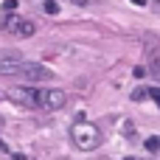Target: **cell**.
<instances>
[{"instance_id": "obj_1", "label": "cell", "mask_w": 160, "mask_h": 160, "mask_svg": "<svg viewBox=\"0 0 160 160\" xmlns=\"http://www.w3.org/2000/svg\"><path fill=\"white\" fill-rule=\"evenodd\" d=\"M70 138H73L76 149H82V152H93V149L101 143V129H98L96 124H90V121H76L73 129H70Z\"/></svg>"}, {"instance_id": "obj_2", "label": "cell", "mask_w": 160, "mask_h": 160, "mask_svg": "<svg viewBox=\"0 0 160 160\" xmlns=\"http://www.w3.org/2000/svg\"><path fill=\"white\" fill-rule=\"evenodd\" d=\"M65 101H68V93L62 87H42V90H37V107H42L48 112L62 110Z\"/></svg>"}, {"instance_id": "obj_3", "label": "cell", "mask_w": 160, "mask_h": 160, "mask_svg": "<svg viewBox=\"0 0 160 160\" xmlns=\"http://www.w3.org/2000/svg\"><path fill=\"white\" fill-rule=\"evenodd\" d=\"M3 31L11 34V37H31V34L37 31V25H34L31 20H22V17H17L14 11H8V14H3Z\"/></svg>"}, {"instance_id": "obj_4", "label": "cell", "mask_w": 160, "mask_h": 160, "mask_svg": "<svg viewBox=\"0 0 160 160\" xmlns=\"http://www.w3.org/2000/svg\"><path fill=\"white\" fill-rule=\"evenodd\" d=\"M6 96L20 107H28V110L37 107V90L34 87H11V90H6Z\"/></svg>"}, {"instance_id": "obj_5", "label": "cell", "mask_w": 160, "mask_h": 160, "mask_svg": "<svg viewBox=\"0 0 160 160\" xmlns=\"http://www.w3.org/2000/svg\"><path fill=\"white\" fill-rule=\"evenodd\" d=\"M22 76H25L28 82H48V79H51V70H48L45 65H39V62H25Z\"/></svg>"}, {"instance_id": "obj_6", "label": "cell", "mask_w": 160, "mask_h": 160, "mask_svg": "<svg viewBox=\"0 0 160 160\" xmlns=\"http://www.w3.org/2000/svg\"><path fill=\"white\" fill-rule=\"evenodd\" d=\"M22 68H25V62L20 59V56H0V76H14V73H22Z\"/></svg>"}, {"instance_id": "obj_7", "label": "cell", "mask_w": 160, "mask_h": 160, "mask_svg": "<svg viewBox=\"0 0 160 160\" xmlns=\"http://www.w3.org/2000/svg\"><path fill=\"white\" fill-rule=\"evenodd\" d=\"M146 73H149V76H155V79H160V59L155 56V51H149V65H146Z\"/></svg>"}, {"instance_id": "obj_8", "label": "cell", "mask_w": 160, "mask_h": 160, "mask_svg": "<svg viewBox=\"0 0 160 160\" xmlns=\"http://www.w3.org/2000/svg\"><path fill=\"white\" fill-rule=\"evenodd\" d=\"M129 98H132V101H146V98H149V90H146V87H135V90L129 93Z\"/></svg>"}, {"instance_id": "obj_9", "label": "cell", "mask_w": 160, "mask_h": 160, "mask_svg": "<svg viewBox=\"0 0 160 160\" xmlns=\"http://www.w3.org/2000/svg\"><path fill=\"white\" fill-rule=\"evenodd\" d=\"M42 11H45V14H59V3H56V0H45V3H42Z\"/></svg>"}, {"instance_id": "obj_10", "label": "cell", "mask_w": 160, "mask_h": 160, "mask_svg": "<svg viewBox=\"0 0 160 160\" xmlns=\"http://www.w3.org/2000/svg\"><path fill=\"white\" fill-rule=\"evenodd\" d=\"M146 152H160V138H158V135L146 138Z\"/></svg>"}, {"instance_id": "obj_11", "label": "cell", "mask_w": 160, "mask_h": 160, "mask_svg": "<svg viewBox=\"0 0 160 160\" xmlns=\"http://www.w3.org/2000/svg\"><path fill=\"white\" fill-rule=\"evenodd\" d=\"M149 98H152V101L160 107V87H149Z\"/></svg>"}, {"instance_id": "obj_12", "label": "cell", "mask_w": 160, "mask_h": 160, "mask_svg": "<svg viewBox=\"0 0 160 160\" xmlns=\"http://www.w3.org/2000/svg\"><path fill=\"white\" fill-rule=\"evenodd\" d=\"M17 6H20L17 0H3V8H6V14H8V11H14Z\"/></svg>"}, {"instance_id": "obj_13", "label": "cell", "mask_w": 160, "mask_h": 160, "mask_svg": "<svg viewBox=\"0 0 160 160\" xmlns=\"http://www.w3.org/2000/svg\"><path fill=\"white\" fill-rule=\"evenodd\" d=\"M132 73H135V79H143V76H146V68H143V65H138Z\"/></svg>"}, {"instance_id": "obj_14", "label": "cell", "mask_w": 160, "mask_h": 160, "mask_svg": "<svg viewBox=\"0 0 160 160\" xmlns=\"http://www.w3.org/2000/svg\"><path fill=\"white\" fill-rule=\"evenodd\" d=\"M73 3H76V6H87V0H73Z\"/></svg>"}, {"instance_id": "obj_15", "label": "cell", "mask_w": 160, "mask_h": 160, "mask_svg": "<svg viewBox=\"0 0 160 160\" xmlns=\"http://www.w3.org/2000/svg\"><path fill=\"white\" fill-rule=\"evenodd\" d=\"M132 3H135V6H146V0H132Z\"/></svg>"}, {"instance_id": "obj_16", "label": "cell", "mask_w": 160, "mask_h": 160, "mask_svg": "<svg viewBox=\"0 0 160 160\" xmlns=\"http://www.w3.org/2000/svg\"><path fill=\"white\" fill-rule=\"evenodd\" d=\"M0 152H8V149H6V143H3V141H0Z\"/></svg>"}, {"instance_id": "obj_17", "label": "cell", "mask_w": 160, "mask_h": 160, "mask_svg": "<svg viewBox=\"0 0 160 160\" xmlns=\"http://www.w3.org/2000/svg\"><path fill=\"white\" fill-rule=\"evenodd\" d=\"M0 129H3V115H0Z\"/></svg>"}, {"instance_id": "obj_18", "label": "cell", "mask_w": 160, "mask_h": 160, "mask_svg": "<svg viewBox=\"0 0 160 160\" xmlns=\"http://www.w3.org/2000/svg\"><path fill=\"white\" fill-rule=\"evenodd\" d=\"M155 3H158V8H160V0H155Z\"/></svg>"}, {"instance_id": "obj_19", "label": "cell", "mask_w": 160, "mask_h": 160, "mask_svg": "<svg viewBox=\"0 0 160 160\" xmlns=\"http://www.w3.org/2000/svg\"><path fill=\"white\" fill-rule=\"evenodd\" d=\"M127 160H132V158H127Z\"/></svg>"}]
</instances>
